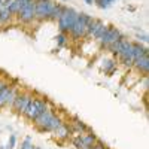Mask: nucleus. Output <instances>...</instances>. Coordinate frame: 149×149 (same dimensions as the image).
Wrapping results in <instances>:
<instances>
[{
	"mask_svg": "<svg viewBox=\"0 0 149 149\" xmlns=\"http://www.w3.org/2000/svg\"><path fill=\"white\" fill-rule=\"evenodd\" d=\"M10 18H12V15L9 14L6 9H0V24H6V22H9Z\"/></svg>",
	"mask_w": 149,
	"mask_h": 149,
	"instance_id": "18",
	"label": "nucleus"
},
{
	"mask_svg": "<svg viewBox=\"0 0 149 149\" xmlns=\"http://www.w3.org/2000/svg\"><path fill=\"white\" fill-rule=\"evenodd\" d=\"M15 97H17V91H15L14 86L8 85L6 88H3L0 91V109L5 107V106H12Z\"/></svg>",
	"mask_w": 149,
	"mask_h": 149,
	"instance_id": "8",
	"label": "nucleus"
},
{
	"mask_svg": "<svg viewBox=\"0 0 149 149\" xmlns=\"http://www.w3.org/2000/svg\"><path fill=\"white\" fill-rule=\"evenodd\" d=\"M6 86H8V84H6L5 81H2V79H0V91H2L3 88H6Z\"/></svg>",
	"mask_w": 149,
	"mask_h": 149,
	"instance_id": "25",
	"label": "nucleus"
},
{
	"mask_svg": "<svg viewBox=\"0 0 149 149\" xmlns=\"http://www.w3.org/2000/svg\"><path fill=\"white\" fill-rule=\"evenodd\" d=\"M137 39H139V42H142V43H148V34H137Z\"/></svg>",
	"mask_w": 149,
	"mask_h": 149,
	"instance_id": "22",
	"label": "nucleus"
},
{
	"mask_svg": "<svg viewBox=\"0 0 149 149\" xmlns=\"http://www.w3.org/2000/svg\"><path fill=\"white\" fill-rule=\"evenodd\" d=\"M55 42H57V46H58V48H63V46H66L67 42H69V36H67L66 33H58L57 37H55Z\"/></svg>",
	"mask_w": 149,
	"mask_h": 149,
	"instance_id": "17",
	"label": "nucleus"
},
{
	"mask_svg": "<svg viewBox=\"0 0 149 149\" xmlns=\"http://www.w3.org/2000/svg\"><path fill=\"white\" fill-rule=\"evenodd\" d=\"M122 33L116 29V27H113V26H107V29H106V31H104V34L100 37V39L97 40V43L100 45L102 48H109L112 43H115V42H118V40H121L122 39Z\"/></svg>",
	"mask_w": 149,
	"mask_h": 149,
	"instance_id": "5",
	"label": "nucleus"
},
{
	"mask_svg": "<svg viewBox=\"0 0 149 149\" xmlns=\"http://www.w3.org/2000/svg\"><path fill=\"white\" fill-rule=\"evenodd\" d=\"M48 109L49 107H48V102L46 100H43V98H31V102L29 103L26 112H24L22 115L26 116L27 119L33 121V119H36L40 113H43V112L48 110Z\"/></svg>",
	"mask_w": 149,
	"mask_h": 149,
	"instance_id": "4",
	"label": "nucleus"
},
{
	"mask_svg": "<svg viewBox=\"0 0 149 149\" xmlns=\"http://www.w3.org/2000/svg\"><path fill=\"white\" fill-rule=\"evenodd\" d=\"M31 98H33V97H31L30 94H27V93L17 94L14 103H12V107H14L18 113H24V112H26V109H27V106H29V103L31 102Z\"/></svg>",
	"mask_w": 149,
	"mask_h": 149,
	"instance_id": "9",
	"label": "nucleus"
},
{
	"mask_svg": "<svg viewBox=\"0 0 149 149\" xmlns=\"http://www.w3.org/2000/svg\"><path fill=\"white\" fill-rule=\"evenodd\" d=\"M112 2L113 0H97V6L102 8V9H107L112 6Z\"/></svg>",
	"mask_w": 149,
	"mask_h": 149,
	"instance_id": "20",
	"label": "nucleus"
},
{
	"mask_svg": "<svg viewBox=\"0 0 149 149\" xmlns=\"http://www.w3.org/2000/svg\"><path fill=\"white\" fill-rule=\"evenodd\" d=\"M133 67L137 70V73L146 76L148 72H149V55H145V57H140L137 60H134Z\"/></svg>",
	"mask_w": 149,
	"mask_h": 149,
	"instance_id": "10",
	"label": "nucleus"
},
{
	"mask_svg": "<svg viewBox=\"0 0 149 149\" xmlns=\"http://www.w3.org/2000/svg\"><path fill=\"white\" fill-rule=\"evenodd\" d=\"M63 2H67V0H63Z\"/></svg>",
	"mask_w": 149,
	"mask_h": 149,
	"instance_id": "27",
	"label": "nucleus"
},
{
	"mask_svg": "<svg viewBox=\"0 0 149 149\" xmlns=\"http://www.w3.org/2000/svg\"><path fill=\"white\" fill-rule=\"evenodd\" d=\"M54 133V137L55 139H58V140H66V139H69V136H70V133H72V128L70 127H67L66 124H63V125H60L55 131H52Z\"/></svg>",
	"mask_w": 149,
	"mask_h": 149,
	"instance_id": "13",
	"label": "nucleus"
},
{
	"mask_svg": "<svg viewBox=\"0 0 149 149\" xmlns=\"http://www.w3.org/2000/svg\"><path fill=\"white\" fill-rule=\"evenodd\" d=\"M118 69V61L113 60V58H103L102 60V64H100V70L104 73V74H110L113 73L115 70Z\"/></svg>",
	"mask_w": 149,
	"mask_h": 149,
	"instance_id": "11",
	"label": "nucleus"
},
{
	"mask_svg": "<svg viewBox=\"0 0 149 149\" xmlns=\"http://www.w3.org/2000/svg\"><path fill=\"white\" fill-rule=\"evenodd\" d=\"M33 124H34V127L39 130V131H55L60 125H63V119H61L60 116L54 115L51 110H45L43 113H40L39 116H37L36 119H33Z\"/></svg>",
	"mask_w": 149,
	"mask_h": 149,
	"instance_id": "1",
	"label": "nucleus"
},
{
	"mask_svg": "<svg viewBox=\"0 0 149 149\" xmlns=\"http://www.w3.org/2000/svg\"><path fill=\"white\" fill-rule=\"evenodd\" d=\"M72 143H73V146L76 148V149H82L84 148V143H82V136L81 134H76L74 137L72 139Z\"/></svg>",
	"mask_w": 149,
	"mask_h": 149,
	"instance_id": "19",
	"label": "nucleus"
},
{
	"mask_svg": "<svg viewBox=\"0 0 149 149\" xmlns=\"http://www.w3.org/2000/svg\"><path fill=\"white\" fill-rule=\"evenodd\" d=\"M102 22H103V21H100V19H94V18H93V19L88 22V26H86V37H91L93 33L95 31V29L100 26Z\"/></svg>",
	"mask_w": 149,
	"mask_h": 149,
	"instance_id": "16",
	"label": "nucleus"
},
{
	"mask_svg": "<svg viewBox=\"0 0 149 149\" xmlns=\"http://www.w3.org/2000/svg\"><path fill=\"white\" fill-rule=\"evenodd\" d=\"M93 149H106V148H104V145H103L102 142H98V140H97L95 145L93 146Z\"/></svg>",
	"mask_w": 149,
	"mask_h": 149,
	"instance_id": "23",
	"label": "nucleus"
},
{
	"mask_svg": "<svg viewBox=\"0 0 149 149\" xmlns=\"http://www.w3.org/2000/svg\"><path fill=\"white\" fill-rule=\"evenodd\" d=\"M64 9H66V6L64 5H60V3H55V6H54V9H52V12H51V15H49V21H57L60 17H61V14L64 12Z\"/></svg>",
	"mask_w": 149,
	"mask_h": 149,
	"instance_id": "15",
	"label": "nucleus"
},
{
	"mask_svg": "<svg viewBox=\"0 0 149 149\" xmlns=\"http://www.w3.org/2000/svg\"><path fill=\"white\" fill-rule=\"evenodd\" d=\"M93 19L91 15L88 14H84V12H81V14H78V18L76 21H74L73 27L70 29V36L73 37L74 40H79V39H84V37H86V26H88V22Z\"/></svg>",
	"mask_w": 149,
	"mask_h": 149,
	"instance_id": "2",
	"label": "nucleus"
},
{
	"mask_svg": "<svg viewBox=\"0 0 149 149\" xmlns=\"http://www.w3.org/2000/svg\"><path fill=\"white\" fill-rule=\"evenodd\" d=\"M15 142H17V137H15L14 134H12L10 137H9V143H8V146H6L5 149H14V146H15Z\"/></svg>",
	"mask_w": 149,
	"mask_h": 149,
	"instance_id": "21",
	"label": "nucleus"
},
{
	"mask_svg": "<svg viewBox=\"0 0 149 149\" xmlns=\"http://www.w3.org/2000/svg\"><path fill=\"white\" fill-rule=\"evenodd\" d=\"M131 49H133V57H134V60H137V58H140V57H145V55H149L148 48L143 46L140 42L131 43Z\"/></svg>",
	"mask_w": 149,
	"mask_h": 149,
	"instance_id": "12",
	"label": "nucleus"
},
{
	"mask_svg": "<svg viewBox=\"0 0 149 149\" xmlns=\"http://www.w3.org/2000/svg\"><path fill=\"white\" fill-rule=\"evenodd\" d=\"M76 18H78V12L74 10L73 8H67V6H66L64 12H63V14H61V17L57 19L60 33H66V34H67V33L70 31V29L73 27V24H74V21H76Z\"/></svg>",
	"mask_w": 149,
	"mask_h": 149,
	"instance_id": "3",
	"label": "nucleus"
},
{
	"mask_svg": "<svg viewBox=\"0 0 149 149\" xmlns=\"http://www.w3.org/2000/svg\"><path fill=\"white\" fill-rule=\"evenodd\" d=\"M93 2H94V0H85L86 5H93Z\"/></svg>",
	"mask_w": 149,
	"mask_h": 149,
	"instance_id": "26",
	"label": "nucleus"
},
{
	"mask_svg": "<svg viewBox=\"0 0 149 149\" xmlns=\"http://www.w3.org/2000/svg\"><path fill=\"white\" fill-rule=\"evenodd\" d=\"M81 136H82L84 148H85V146H93V145H95V142H97L95 134L91 133V131H86V133H84V134H81Z\"/></svg>",
	"mask_w": 149,
	"mask_h": 149,
	"instance_id": "14",
	"label": "nucleus"
},
{
	"mask_svg": "<svg viewBox=\"0 0 149 149\" xmlns=\"http://www.w3.org/2000/svg\"><path fill=\"white\" fill-rule=\"evenodd\" d=\"M55 6L54 0H36V19L46 21Z\"/></svg>",
	"mask_w": 149,
	"mask_h": 149,
	"instance_id": "6",
	"label": "nucleus"
},
{
	"mask_svg": "<svg viewBox=\"0 0 149 149\" xmlns=\"http://www.w3.org/2000/svg\"><path fill=\"white\" fill-rule=\"evenodd\" d=\"M18 2H19V6L22 8V6H26L27 3H30V2H31V0H18ZM21 8H19V9H21Z\"/></svg>",
	"mask_w": 149,
	"mask_h": 149,
	"instance_id": "24",
	"label": "nucleus"
},
{
	"mask_svg": "<svg viewBox=\"0 0 149 149\" xmlns=\"http://www.w3.org/2000/svg\"><path fill=\"white\" fill-rule=\"evenodd\" d=\"M18 19L22 22H31L36 19V0H31L30 3L22 6L18 12Z\"/></svg>",
	"mask_w": 149,
	"mask_h": 149,
	"instance_id": "7",
	"label": "nucleus"
}]
</instances>
